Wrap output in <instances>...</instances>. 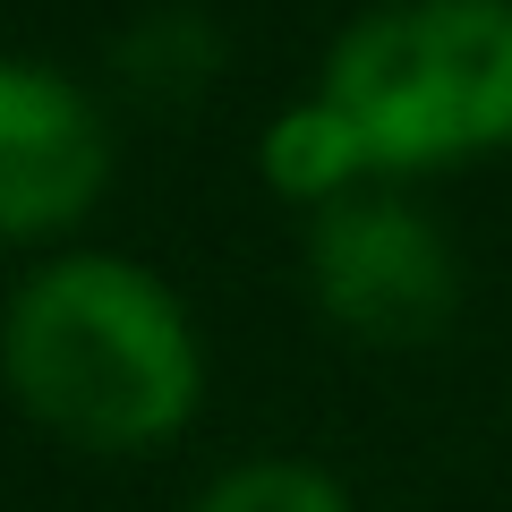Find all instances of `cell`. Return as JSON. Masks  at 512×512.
<instances>
[{"label":"cell","mask_w":512,"mask_h":512,"mask_svg":"<svg viewBox=\"0 0 512 512\" xmlns=\"http://www.w3.org/2000/svg\"><path fill=\"white\" fill-rule=\"evenodd\" d=\"M0 376L43 427L128 453L197 410L205 342L154 265L111 248H60L0 308Z\"/></svg>","instance_id":"cell-1"},{"label":"cell","mask_w":512,"mask_h":512,"mask_svg":"<svg viewBox=\"0 0 512 512\" xmlns=\"http://www.w3.org/2000/svg\"><path fill=\"white\" fill-rule=\"evenodd\" d=\"M316 94L376 171L512 146V0H376L333 35Z\"/></svg>","instance_id":"cell-2"},{"label":"cell","mask_w":512,"mask_h":512,"mask_svg":"<svg viewBox=\"0 0 512 512\" xmlns=\"http://www.w3.org/2000/svg\"><path fill=\"white\" fill-rule=\"evenodd\" d=\"M308 282L333 325L367 342H419L461 299L453 239L393 188H359L308 222Z\"/></svg>","instance_id":"cell-3"},{"label":"cell","mask_w":512,"mask_h":512,"mask_svg":"<svg viewBox=\"0 0 512 512\" xmlns=\"http://www.w3.org/2000/svg\"><path fill=\"white\" fill-rule=\"evenodd\" d=\"M111 180L103 103L69 69L0 52V239L69 231Z\"/></svg>","instance_id":"cell-4"},{"label":"cell","mask_w":512,"mask_h":512,"mask_svg":"<svg viewBox=\"0 0 512 512\" xmlns=\"http://www.w3.org/2000/svg\"><path fill=\"white\" fill-rule=\"evenodd\" d=\"M256 163H265V180H274L282 197L316 205V214H325V205H342V197H359V188L376 180V154L359 146V128H350L325 94L274 111V128H265Z\"/></svg>","instance_id":"cell-5"},{"label":"cell","mask_w":512,"mask_h":512,"mask_svg":"<svg viewBox=\"0 0 512 512\" xmlns=\"http://www.w3.org/2000/svg\"><path fill=\"white\" fill-rule=\"evenodd\" d=\"M188 512H350V495L308 461H239Z\"/></svg>","instance_id":"cell-6"}]
</instances>
